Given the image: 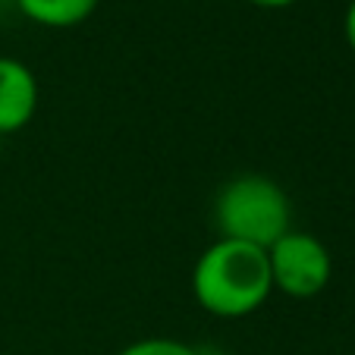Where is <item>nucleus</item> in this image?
I'll use <instances>...</instances> for the list:
<instances>
[{
    "label": "nucleus",
    "instance_id": "nucleus-2",
    "mask_svg": "<svg viewBox=\"0 0 355 355\" xmlns=\"http://www.w3.org/2000/svg\"><path fill=\"white\" fill-rule=\"evenodd\" d=\"M214 223L220 239L245 242L268 252L293 230V205L280 182L264 173H242L223 182L214 198Z\"/></svg>",
    "mask_w": 355,
    "mask_h": 355
},
{
    "label": "nucleus",
    "instance_id": "nucleus-8",
    "mask_svg": "<svg viewBox=\"0 0 355 355\" xmlns=\"http://www.w3.org/2000/svg\"><path fill=\"white\" fill-rule=\"evenodd\" d=\"M245 3H252L258 10H286L293 3H299V0H245Z\"/></svg>",
    "mask_w": 355,
    "mask_h": 355
},
{
    "label": "nucleus",
    "instance_id": "nucleus-7",
    "mask_svg": "<svg viewBox=\"0 0 355 355\" xmlns=\"http://www.w3.org/2000/svg\"><path fill=\"white\" fill-rule=\"evenodd\" d=\"M343 35H346V44L352 47V54H355V0H349L346 16H343Z\"/></svg>",
    "mask_w": 355,
    "mask_h": 355
},
{
    "label": "nucleus",
    "instance_id": "nucleus-1",
    "mask_svg": "<svg viewBox=\"0 0 355 355\" xmlns=\"http://www.w3.org/2000/svg\"><path fill=\"white\" fill-rule=\"evenodd\" d=\"M274 293L268 252L233 239H217L192 268V295L214 318H245Z\"/></svg>",
    "mask_w": 355,
    "mask_h": 355
},
{
    "label": "nucleus",
    "instance_id": "nucleus-6",
    "mask_svg": "<svg viewBox=\"0 0 355 355\" xmlns=\"http://www.w3.org/2000/svg\"><path fill=\"white\" fill-rule=\"evenodd\" d=\"M116 355H201L198 349H192L189 343L167 340V336H148V340H135L126 349H120Z\"/></svg>",
    "mask_w": 355,
    "mask_h": 355
},
{
    "label": "nucleus",
    "instance_id": "nucleus-3",
    "mask_svg": "<svg viewBox=\"0 0 355 355\" xmlns=\"http://www.w3.org/2000/svg\"><path fill=\"white\" fill-rule=\"evenodd\" d=\"M270 283L289 299H311L330 283L334 261L318 236L289 230L268 248Z\"/></svg>",
    "mask_w": 355,
    "mask_h": 355
},
{
    "label": "nucleus",
    "instance_id": "nucleus-5",
    "mask_svg": "<svg viewBox=\"0 0 355 355\" xmlns=\"http://www.w3.org/2000/svg\"><path fill=\"white\" fill-rule=\"evenodd\" d=\"M101 0H16L26 19L44 28H73L98 10Z\"/></svg>",
    "mask_w": 355,
    "mask_h": 355
},
{
    "label": "nucleus",
    "instance_id": "nucleus-4",
    "mask_svg": "<svg viewBox=\"0 0 355 355\" xmlns=\"http://www.w3.org/2000/svg\"><path fill=\"white\" fill-rule=\"evenodd\" d=\"M38 79L16 57H0V135L22 132L38 110Z\"/></svg>",
    "mask_w": 355,
    "mask_h": 355
}]
</instances>
